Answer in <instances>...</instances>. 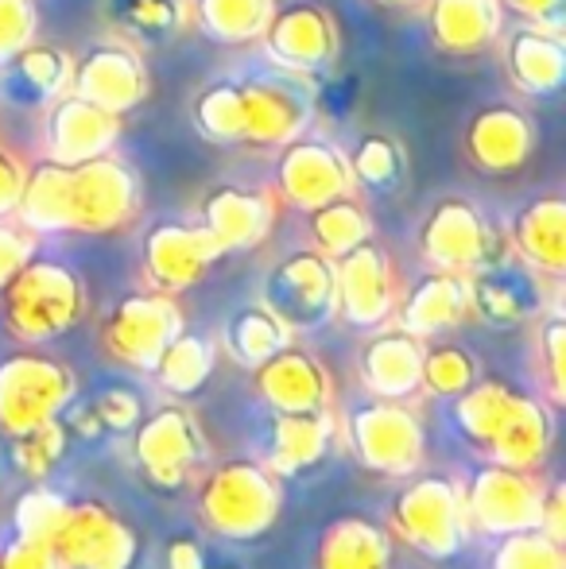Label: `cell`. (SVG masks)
Wrapping results in <instances>:
<instances>
[{"label":"cell","instance_id":"6da1fadb","mask_svg":"<svg viewBox=\"0 0 566 569\" xmlns=\"http://www.w3.org/2000/svg\"><path fill=\"white\" fill-rule=\"evenodd\" d=\"M454 415L469 442L489 461L536 469L552 450V415L544 403L500 380H474L454 396Z\"/></svg>","mask_w":566,"mask_h":569},{"label":"cell","instance_id":"7a4b0ae2","mask_svg":"<svg viewBox=\"0 0 566 569\" xmlns=\"http://www.w3.org/2000/svg\"><path fill=\"white\" fill-rule=\"evenodd\" d=\"M86 283L70 263L51 256H31L4 287H0V318L4 330L23 345H43L75 330L86 315Z\"/></svg>","mask_w":566,"mask_h":569},{"label":"cell","instance_id":"3957f363","mask_svg":"<svg viewBox=\"0 0 566 569\" xmlns=\"http://www.w3.org/2000/svg\"><path fill=\"white\" fill-rule=\"evenodd\" d=\"M284 508L280 477L265 461L229 457L198 477V516L218 539L249 542L276 523Z\"/></svg>","mask_w":566,"mask_h":569},{"label":"cell","instance_id":"277c9868","mask_svg":"<svg viewBox=\"0 0 566 569\" xmlns=\"http://www.w3.org/2000/svg\"><path fill=\"white\" fill-rule=\"evenodd\" d=\"M237 86L245 106V143L252 148H284L315 124L318 78L265 59L260 70H245Z\"/></svg>","mask_w":566,"mask_h":569},{"label":"cell","instance_id":"5b68a950","mask_svg":"<svg viewBox=\"0 0 566 569\" xmlns=\"http://www.w3.org/2000/svg\"><path fill=\"white\" fill-rule=\"evenodd\" d=\"M75 372L43 349H16L0 357V430L28 435L59 419L75 399Z\"/></svg>","mask_w":566,"mask_h":569},{"label":"cell","instance_id":"8992f818","mask_svg":"<svg viewBox=\"0 0 566 569\" xmlns=\"http://www.w3.org/2000/svg\"><path fill=\"white\" fill-rule=\"evenodd\" d=\"M419 252L430 268L446 271H477L485 263H497L513 252L505 229H497L481 213V206L461 194L438 198L419 221Z\"/></svg>","mask_w":566,"mask_h":569},{"label":"cell","instance_id":"52a82bcc","mask_svg":"<svg viewBox=\"0 0 566 569\" xmlns=\"http://www.w3.org/2000/svg\"><path fill=\"white\" fill-rule=\"evenodd\" d=\"M140 171L117 151L75 163L67 174L70 232H117L140 213Z\"/></svg>","mask_w":566,"mask_h":569},{"label":"cell","instance_id":"ba28073f","mask_svg":"<svg viewBox=\"0 0 566 569\" xmlns=\"http://www.w3.org/2000/svg\"><path fill=\"white\" fill-rule=\"evenodd\" d=\"M393 531L427 558H454L469 542L461 485L450 477H419L393 503Z\"/></svg>","mask_w":566,"mask_h":569},{"label":"cell","instance_id":"9c48e42d","mask_svg":"<svg viewBox=\"0 0 566 569\" xmlns=\"http://www.w3.org/2000/svg\"><path fill=\"white\" fill-rule=\"evenodd\" d=\"M182 330H187V322H182V307L175 302V295L151 291L148 287V291L125 295L109 310L98 330V341L109 360H117L125 368H137V372H151L156 360L163 357V349Z\"/></svg>","mask_w":566,"mask_h":569},{"label":"cell","instance_id":"30bf717a","mask_svg":"<svg viewBox=\"0 0 566 569\" xmlns=\"http://www.w3.org/2000/svg\"><path fill=\"white\" fill-rule=\"evenodd\" d=\"M257 43L265 47L268 62L310 78L334 74L341 59L338 16L326 4H318V0H295L287 8H276Z\"/></svg>","mask_w":566,"mask_h":569},{"label":"cell","instance_id":"8fae6325","mask_svg":"<svg viewBox=\"0 0 566 569\" xmlns=\"http://www.w3.org/2000/svg\"><path fill=\"white\" fill-rule=\"evenodd\" d=\"M268 310L287 322V330H318L338 318V283H334V260L318 248L287 252L265 279L260 295Z\"/></svg>","mask_w":566,"mask_h":569},{"label":"cell","instance_id":"7c38bea8","mask_svg":"<svg viewBox=\"0 0 566 569\" xmlns=\"http://www.w3.org/2000/svg\"><path fill=\"white\" fill-rule=\"evenodd\" d=\"M544 496L547 488L536 480L532 469H513V465L489 461L474 472L466 488H461V500H466L469 527L485 535H513L539 527L544 516Z\"/></svg>","mask_w":566,"mask_h":569},{"label":"cell","instance_id":"4fadbf2b","mask_svg":"<svg viewBox=\"0 0 566 569\" xmlns=\"http://www.w3.org/2000/svg\"><path fill=\"white\" fill-rule=\"evenodd\" d=\"M334 283H338V318L357 330L388 326L400 302V276L380 240H361L334 260Z\"/></svg>","mask_w":566,"mask_h":569},{"label":"cell","instance_id":"5bb4252c","mask_svg":"<svg viewBox=\"0 0 566 569\" xmlns=\"http://www.w3.org/2000/svg\"><path fill=\"white\" fill-rule=\"evenodd\" d=\"M70 93L93 101V106L109 109V113L125 117L129 109H137L148 101L151 93V74L143 67V51L132 47L121 36H101L98 43H90L75 59L70 70Z\"/></svg>","mask_w":566,"mask_h":569},{"label":"cell","instance_id":"9a60e30c","mask_svg":"<svg viewBox=\"0 0 566 569\" xmlns=\"http://www.w3.org/2000/svg\"><path fill=\"white\" fill-rule=\"evenodd\" d=\"M276 198L280 206L307 213L322 202H334L341 194H357L354 174H349V159L326 136H295L291 143L280 148V163H276Z\"/></svg>","mask_w":566,"mask_h":569},{"label":"cell","instance_id":"2e32d148","mask_svg":"<svg viewBox=\"0 0 566 569\" xmlns=\"http://www.w3.org/2000/svg\"><path fill=\"white\" fill-rule=\"evenodd\" d=\"M51 542L67 569H132L140 555V535L98 500L70 503Z\"/></svg>","mask_w":566,"mask_h":569},{"label":"cell","instance_id":"e0dca14e","mask_svg":"<svg viewBox=\"0 0 566 569\" xmlns=\"http://www.w3.org/2000/svg\"><path fill=\"white\" fill-rule=\"evenodd\" d=\"M140 256L143 279H148L151 291L179 295L187 287H195L226 252H221V244L210 237V229L202 221L167 218L148 226L140 240Z\"/></svg>","mask_w":566,"mask_h":569},{"label":"cell","instance_id":"ac0fdd59","mask_svg":"<svg viewBox=\"0 0 566 569\" xmlns=\"http://www.w3.org/2000/svg\"><path fill=\"white\" fill-rule=\"evenodd\" d=\"M349 446L369 469L404 477L424 461V427L404 399H373L349 419Z\"/></svg>","mask_w":566,"mask_h":569},{"label":"cell","instance_id":"d6986e66","mask_svg":"<svg viewBox=\"0 0 566 569\" xmlns=\"http://www.w3.org/2000/svg\"><path fill=\"white\" fill-rule=\"evenodd\" d=\"M544 307L547 279L524 260H516V252L469 271V315L493 330H516L524 322H536Z\"/></svg>","mask_w":566,"mask_h":569},{"label":"cell","instance_id":"ffe728a7","mask_svg":"<svg viewBox=\"0 0 566 569\" xmlns=\"http://www.w3.org/2000/svg\"><path fill=\"white\" fill-rule=\"evenodd\" d=\"M137 465L156 488L190 485L198 477V465L206 461V438L198 430V419L182 407H163L151 419L137 422Z\"/></svg>","mask_w":566,"mask_h":569},{"label":"cell","instance_id":"44dd1931","mask_svg":"<svg viewBox=\"0 0 566 569\" xmlns=\"http://www.w3.org/2000/svg\"><path fill=\"white\" fill-rule=\"evenodd\" d=\"M539 148V128L516 101H489L466 120L461 151L485 174H513L528 167Z\"/></svg>","mask_w":566,"mask_h":569},{"label":"cell","instance_id":"7402d4cb","mask_svg":"<svg viewBox=\"0 0 566 569\" xmlns=\"http://www.w3.org/2000/svg\"><path fill=\"white\" fill-rule=\"evenodd\" d=\"M280 218V198L268 187H241V182H218L198 202V221L210 229L221 252H249L265 244Z\"/></svg>","mask_w":566,"mask_h":569},{"label":"cell","instance_id":"603a6c76","mask_svg":"<svg viewBox=\"0 0 566 569\" xmlns=\"http://www.w3.org/2000/svg\"><path fill=\"white\" fill-rule=\"evenodd\" d=\"M117 140H121V117L70 90L43 109V136H39L43 159L75 167L113 151Z\"/></svg>","mask_w":566,"mask_h":569},{"label":"cell","instance_id":"cb8c5ba5","mask_svg":"<svg viewBox=\"0 0 566 569\" xmlns=\"http://www.w3.org/2000/svg\"><path fill=\"white\" fill-rule=\"evenodd\" d=\"M396 326L408 330L411 338L430 341L450 333L469 318V276L466 271L430 268L411 283L408 295L396 302Z\"/></svg>","mask_w":566,"mask_h":569},{"label":"cell","instance_id":"d4e9b609","mask_svg":"<svg viewBox=\"0 0 566 569\" xmlns=\"http://www.w3.org/2000/svg\"><path fill=\"white\" fill-rule=\"evenodd\" d=\"M257 388L265 403L276 415H302V411H326L330 407V372L318 357H310L299 345H284L276 357L252 368Z\"/></svg>","mask_w":566,"mask_h":569},{"label":"cell","instance_id":"484cf974","mask_svg":"<svg viewBox=\"0 0 566 569\" xmlns=\"http://www.w3.org/2000/svg\"><path fill=\"white\" fill-rule=\"evenodd\" d=\"M505 74L524 98H559L566 86V43L555 28L520 23L505 39Z\"/></svg>","mask_w":566,"mask_h":569},{"label":"cell","instance_id":"4316f807","mask_svg":"<svg viewBox=\"0 0 566 569\" xmlns=\"http://www.w3.org/2000/svg\"><path fill=\"white\" fill-rule=\"evenodd\" d=\"M427 36L430 47L450 59L489 51L505 28L500 0H427Z\"/></svg>","mask_w":566,"mask_h":569},{"label":"cell","instance_id":"83f0119b","mask_svg":"<svg viewBox=\"0 0 566 569\" xmlns=\"http://www.w3.org/2000/svg\"><path fill=\"white\" fill-rule=\"evenodd\" d=\"M70 70H75V54L62 51L59 43L31 39L0 67V93L16 109H47L70 90Z\"/></svg>","mask_w":566,"mask_h":569},{"label":"cell","instance_id":"f1b7e54d","mask_svg":"<svg viewBox=\"0 0 566 569\" xmlns=\"http://www.w3.org/2000/svg\"><path fill=\"white\" fill-rule=\"evenodd\" d=\"M357 365H361V383L373 399H411L424 376V341L400 326H377Z\"/></svg>","mask_w":566,"mask_h":569},{"label":"cell","instance_id":"f546056e","mask_svg":"<svg viewBox=\"0 0 566 569\" xmlns=\"http://www.w3.org/2000/svg\"><path fill=\"white\" fill-rule=\"evenodd\" d=\"M508 244L516 260L536 268L544 279H563L566 271V198L563 194H539L524 202L513 213L508 226Z\"/></svg>","mask_w":566,"mask_h":569},{"label":"cell","instance_id":"4dcf8cb0","mask_svg":"<svg viewBox=\"0 0 566 569\" xmlns=\"http://www.w3.org/2000/svg\"><path fill=\"white\" fill-rule=\"evenodd\" d=\"M330 442H334L330 407L326 411L276 415L272 430H268V469L287 480L307 477L330 453Z\"/></svg>","mask_w":566,"mask_h":569},{"label":"cell","instance_id":"1f68e13d","mask_svg":"<svg viewBox=\"0 0 566 569\" xmlns=\"http://www.w3.org/2000/svg\"><path fill=\"white\" fill-rule=\"evenodd\" d=\"M101 20L132 47H167L190 28V0H101Z\"/></svg>","mask_w":566,"mask_h":569},{"label":"cell","instance_id":"d6a6232c","mask_svg":"<svg viewBox=\"0 0 566 569\" xmlns=\"http://www.w3.org/2000/svg\"><path fill=\"white\" fill-rule=\"evenodd\" d=\"M346 159H349V174H354L357 194L369 190V194H380V198H396V194H404V187L411 182L408 148H404L400 136L385 132V128H373V132L357 136L354 148L346 151Z\"/></svg>","mask_w":566,"mask_h":569},{"label":"cell","instance_id":"836d02e7","mask_svg":"<svg viewBox=\"0 0 566 569\" xmlns=\"http://www.w3.org/2000/svg\"><path fill=\"white\" fill-rule=\"evenodd\" d=\"M388 531L365 516H341L322 531L315 569H388Z\"/></svg>","mask_w":566,"mask_h":569},{"label":"cell","instance_id":"e575fe53","mask_svg":"<svg viewBox=\"0 0 566 569\" xmlns=\"http://www.w3.org/2000/svg\"><path fill=\"white\" fill-rule=\"evenodd\" d=\"M67 163H54V159H39L36 167H28V179H23L20 202H16L12 218L20 226H28L36 237L43 232H70L67 218Z\"/></svg>","mask_w":566,"mask_h":569},{"label":"cell","instance_id":"d590c367","mask_svg":"<svg viewBox=\"0 0 566 569\" xmlns=\"http://www.w3.org/2000/svg\"><path fill=\"white\" fill-rule=\"evenodd\" d=\"M276 12V0H190V28L210 43L245 47L257 43Z\"/></svg>","mask_w":566,"mask_h":569},{"label":"cell","instance_id":"8d00e7d4","mask_svg":"<svg viewBox=\"0 0 566 569\" xmlns=\"http://www.w3.org/2000/svg\"><path fill=\"white\" fill-rule=\"evenodd\" d=\"M218 352L221 345L210 338V333H198V330H182L179 338L163 349V357L156 360V380L163 391L171 396H195V391L206 388V380L214 376L218 368Z\"/></svg>","mask_w":566,"mask_h":569},{"label":"cell","instance_id":"74e56055","mask_svg":"<svg viewBox=\"0 0 566 569\" xmlns=\"http://www.w3.org/2000/svg\"><path fill=\"white\" fill-rule=\"evenodd\" d=\"M295 333L287 330V322L276 310H268L265 302H252V307H241L234 318L226 322V333H221V349L245 368L265 365L268 357L291 345Z\"/></svg>","mask_w":566,"mask_h":569},{"label":"cell","instance_id":"f35d334b","mask_svg":"<svg viewBox=\"0 0 566 569\" xmlns=\"http://www.w3.org/2000/svg\"><path fill=\"white\" fill-rule=\"evenodd\" d=\"M307 229L318 252L338 260L341 252H349L354 244L373 237V213L357 194H341V198H334V202H322V206H315V210H307Z\"/></svg>","mask_w":566,"mask_h":569},{"label":"cell","instance_id":"ab89813d","mask_svg":"<svg viewBox=\"0 0 566 569\" xmlns=\"http://www.w3.org/2000/svg\"><path fill=\"white\" fill-rule=\"evenodd\" d=\"M190 120H195L198 136L210 143H245V106H241V86L237 78H218V82L202 86L190 106Z\"/></svg>","mask_w":566,"mask_h":569},{"label":"cell","instance_id":"60d3db41","mask_svg":"<svg viewBox=\"0 0 566 569\" xmlns=\"http://www.w3.org/2000/svg\"><path fill=\"white\" fill-rule=\"evenodd\" d=\"M477 380V357L454 341H424V376H419V391L430 396L454 399Z\"/></svg>","mask_w":566,"mask_h":569},{"label":"cell","instance_id":"b9f144b4","mask_svg":"<svg viewBox=\"0 0 566 569\" xmlns=\"http://www.w3.org/2000/svg\"><path fill=\"white\" fill-rule=\"evenodd\" d=\"M493 569H566V550L544 527L500 535V547L493 550Z\"/></svg>","mask_w":566,"mask_h":569},{"label":"cell","instance_id":"7bdbcfd3","mask_svg":"<svg viewBox=\"0 0 566 569\" xmlns=\"http://www.w3.org/2000/svg\"><path fill=\"white\" fill-rule=\"evenodd\" d=\"M67 427H62V419H51L43 422V427L28 430V435H16L12 438V461L16 469L23 472V477L31 480H43L47 472L59 465V457L67 453Z\"/></svg>","mask_w":566,"mask_h":569},{"label":"cell","instance_id":"ee69618b","mask_svg":"<svg viewBox=\"0 0 566 569\" xmlns=\"http://www.w3.org/2000/svg\"><path fill=\"white\" fill-rule=\"evenodd\" d=\"M70 503L59 492L36 485L23 492V500L16 503V535H36V539H51L59 531V523L67 519Z\"/></svg>","mask_w":566,"mask_h":569},{"label":"cell","instance_id":"f6af8a7d","mask_svg":"<svg viewBox=\"0 0 566 569\" xmlns=\"http://www.w3.org/2000/svg\"><path fill=\"white\" fill-rule=\"evenodd\" d=\"M39 39V8L36 0H0V67L16 51Z\"/></svg>","mask_w":566,"mask_h":569},{"label":"cell","instance_id":"bcb514c9","mask_svg":"<svg viewBox=\"0 0 566 569\" xmlns=\"http://www.w3.org/2000/svg\"><path fill=\"white\" fill-rule=\"evenodd\" d=\"M539 352H544V376H547V388H552L555 403L563 399L566 388V322L559 310L544 318L539 326Z\"/></svg>","mask_w":566,"mask_h":569},{"label":"cell","instance_id":"7dc6e473","mask_svg":"<svg viewBox=\"0 0 566 569\" xmlns=\"http://www.w3.org/2000/svg\"><path fill=\"white\" fill-rule=\"evenodd\" d=\"M36 252H39L36 232H31L28 226H20L12 213H8V218H0V287H4L8 279H12Z\"/></svg>","mask_w":566,"mask_h":569},{"label":"cell","instance_id":"c3c4849f","mask_svg":"<svg viewBox=\"0 0 566 569\" xmlns=\"http://www.w3.org/2000/svg\"><path fill=\"white\" fill-rule=\"evenodd\" d=\"M90 407L98 415L101 430H113V435H129L140 422V399L129 388H106Z\"/></svg>","mask_w":566,"mask_h":569},{"label":"cell","instance_id":"681fc988","mask_svg":"<svg viewBox=\"0 0 566 569\" xmlns=\"http://www.w3.org/2000/svg\"><path fill=\"white\" fill-rule=\"evenodd\" d=\"M0 569H67V566H62V558L51 539L16 535V539L0 550Z\"/></svg>","mask_w":566,"mask_h":569},{"label":"cell","instance_id":"f907efd6","mask_svg":"<svg viewBox=\"0 0 566 569\" xmlns=\"http://www.w3.org/2000/svg\"><path fill=\"white\" fill-rule=\"evenodd\" d=\"M23 179H28V163H23L12 148H4V143H0V218H8V213L16 210V202H20V190H23Z\"/></svg>","mask_w":566,"mask_h":569},{"label":"cell","instance_id":"816d5d0a","mask_svg":"<svg viewBox=\"0 0 566 569\" xmlns=\"http://www.w3.org/2000/svg\"><path fill=\"white\" fill-rule=\"evenodd\" d=\"M505 8H513L524 23H544V28H563V0H500Z\"/></svg>","mask_w":566,"mask_h":569},{"label":"cell","instance_id":"f5cc1de1","mask_svg":"<svg viewBox=\"0 0 566 569\" xmlns=\"http://www.w3.org/2000/svg\"><path fill=\"white\" fill-rule=\"evenodd\" d=\"M167 569H206V558L198 550V542L190 535H179V539L167 542V555H163Z\"/></svg>","mask_w":566,"mask_h":569},{"label":"cell","instance_id":"db71d44e","mask_svg":"<svg viewBox=\"0 0 566 569\" xmlns=\"http://www.w3.org/2000/svg\"><path fill=\"white\" fill-rule=\"evenodd\" d=\"M380 8H424L427 0H377Z\"/></svg>","mask_w":566,"mask_h":569},{"label":"cell","instance_id":"11a10c76","mask_svg":"<svg viewBox=\"0 0 566 569\" xmlns=\"http://www.w3.org/2000/svg\"><path fill=\"white\" fill-rule=\"evenodd\" d=\"M214 569H241V566H234V562H226V566H214Z\"/></svg>","mask_w":566,"mask_h":569}]
</instances>
